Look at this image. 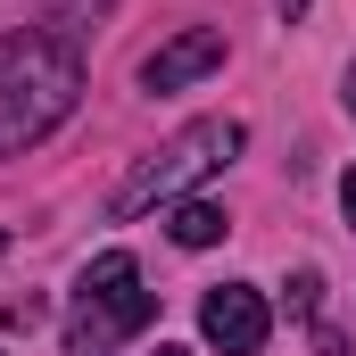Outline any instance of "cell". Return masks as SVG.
<instances>
[{"label": "cell", "instance_id": "obj_12", "mask_svg": "<svg viewBox=\"0 0 356 356\" xmlns=\"http://www.w3.org/2000/svg\"><path fill=\"white\" fill-rule=\"evenodd\" d=\"M348 116H356V67H348Z\"/></svg>", "mask_w": 356, "mask_h": 356}, {"label": "cell", "instance_id": "obj_2", "mask_svg": "<svg viewBox=\"0 0 356 356\" xmlns=\"http://www.w3.org/2000/svg\"><path fill=\"white\" fill-rule=\"evenodd\" d=\"M241 141H249V133H241L232 116H199V124H182V133L166 141V149H149V158H141L133 175L116 182L108 216H116V224H133V216H149V207H175V199L191 191V182L224 175V166L241 158Z\"/></svg>", "mask_w": 356, "mask_h": 356}, {"label": "cell", "instance_id": "obj_14", "mask_svg": "<svg viewBox=\"0 0 356 356\" xmlns=\"http://www.w3.org/2000/svg\"><path fill=\"white\" fill-rule=\"evenodd\" d=\"M0 249H8V232H0Z\"/></svg>", "mask_w": 356, "mask_h": 356}, {"label": "cell", "instance_id": "obj_3", "mask_svg": "<svg viewBox=\"0 0 356 356\" xmlns=\"http://www.w3.org/2000/svg\"><path fill=\"white\" fill-rule=\"evenodd\" d=\"M149 315H158V290H141V266L124 249H108L83 266L75 315H67V356H116V340H133Z\"/></svg>", "mask_w": 356, "mask_h": 356}, {"label": "cell", "instance_id": "obj_6", "mask_svg": "<svg viewBox=\"0 0 356 356\" xmlns=\"http://www.w3.org/2000/svg\"><path fill=\"white\" fill-rule=\"evenodd\" d=\"M166 232H175V249H216V241L232 232V216H224L216 199H175V216H166Z\"/></svg>", "mask_w": 356, "mask_h": 356}, {"label": "cell", "instance_id": "obj_8", "mask_svg": "<svg viewBox=\"0 0 356 356\" xmlns=\"http://www.w3.org/2000/svg\"><path fill=\"white\" fill-rule=\"evenodd\" d=\"M315 290H323V273H298V282H290V307H298V315H315Z\"/></svg>", "mask_w": 356, "mask_h": 356}, {"label": "cell", "instance_id": "obj_1", "mask_svg": "<svg viewBox=\"0 0 356 356\" xmlns=\"http://www.w3.org/2000/svg\"><path fill=\"white\" fill-rule=\"evenodd\" d=\"M83 99V58L67 33L50 25H25L0 42V158L33 149L42 133H58Z\"/></svg>", "mask_w": 356, "mask_h": 356}, {"label": "cell", "instance_id": "obj_7", "mask_svg": "<svg viewBox=\"0 0 356 356\" xmlns=\"http://www.w3.org/2000/svg\"><path fill=\"white\" fill-rule=\"evenodd\" d=\"M0 323H8V332H33V323H42V298H8V315H0Z\"/></svg>", "mask_w": 356, "mask_h": 356}, {"label": "cell", "instance_id": "obj_9", "mask_svg": "<svg viewBox=\"0 0 356 356\" xmlns=\"http://www.w3.org/2000/svg\"><path fill=\"white\" fill-rule=\"evenodd\" d=\"M315 356H348V340H340L332 323H315Z\"/></svg>", "mask_w": 356, "mask_h": 356}, {"label": "cell", "instance_id": "obj_11", "mask_svg": "<svg viewBox=\"0 0 356 356\" xmlns=\"http://www.w3.org/2000/svg\"><path fill=\"white\" fill-rule=\"evenodd\" d=\"M273 8H282V17H307V0H273Z\"/></svg>", "mask_w": 356, "mask_h": 356}, {"label": "cell", "instance_id": "obj_10", "mask_svg": "<svg viewBox=\"0 0 356 356\" xmlns=\"http://www.w3.org/2000/svg\"><path fill=\"white\" fill-rule=\"evenodd\" d=\"M340 207H348V224H356V166H348V182H340Z\"/></svg>", "mask_w": 356, "mask_h": 356}, {"label": "cell", "instance_id": "obj_5", "mask_svg": "<svg viewBox=\"0 0 356 356\" xmlns=\"http://www.w3.org/2000/svg\"><path fill=\"white\" fill-rule=\"evenodd\" d=\"M216 67H224V33L216 25H191L166 50L141 58V91H182V83H199V75H216Z\"/></svg>", "mask_w": 356, "mask_h": 356}, {"label": "cell", "instance_id": "obj_4", "mask_svg": "<svg viewBox=\"0 0 356 356\" xmlns=\"http://www.w3.org/2000/svg\"><path fill=\"white\" fill-rule=\"evenodd\" d=\"M199 332H207V348H224V356H257L266 332H273V315H266V298L249 282H216L199 298Z\"/></svg>", "mask_w": 356, "mask_h": 356}, {"label": "cell", "instance_id": "obj_13", "mask_svg": "<svg viewBox=\"0 0 356 356\" xmlns=\"http://www.w3.org/2000/svg\"><path fill=\"white\" fill-rule=\"evenodd\" d=\"M158 356H182V348H158Z\"/></svg>", "mask_w": 356, "mask_h": 356}]
</instances>
